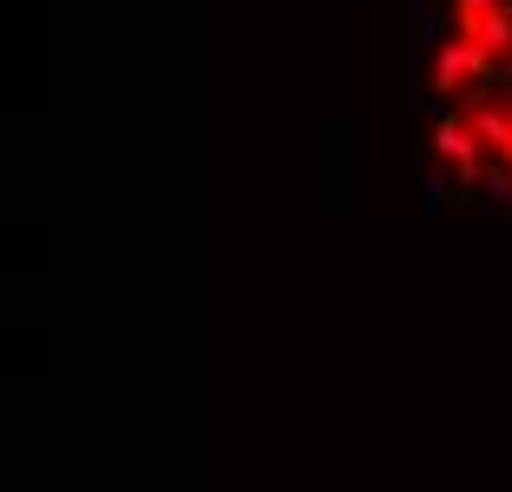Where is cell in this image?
I'll list each match as a JSON object with an SVG mask.
<instances>
[{
  "label": "cell",
  "instance_id": "6da1fadb",
  "mask_svg": "<svg viewBox=\"0 0 512 492\" xmlns=\"http://www.w3.org/2000/svg\"><path fill=\"white\" fill-rule=\"evenodd\" d=\"M453 27L466 40H479L493 60L512 54V7H506V0H459V7H453Z\"/></svg>",
  "mask_w": 512,
  "mask_h": 492
},
{
  "label": "cell",
  "instance_id": "7a4b0ae2",
  "mask_svg": "<svg viewBox=\"0 0 512 492\" xmlns=\"http://www.w3.org/2000/svg\"><path fill=\"white\" fill-rule=\"evenodd\" d=\"M486 74H493V54H486L479 40L453 34V47L439 54V87H446V94H459V87H473V80H486Z\"/></svg>",
  "mask_w": 512,
  "mask_h": 492
},
{
  "label": "cell",
  "instance_id": "3957f363",
  "mask_svg": "<svg viewBox=\"0 0 512 492\" xmlns=\"http://www.w3.org/2000/svg\"><path fill=\"white\" fill-rule=\"evenodd\" d=\"M433 147H439V160H453V167H459V180H473V173H479V133H473V120H446V127L433 133Z\"/></svg>",
  "mask_w": 512,
  "mask_h": 492
}]
</instances>
